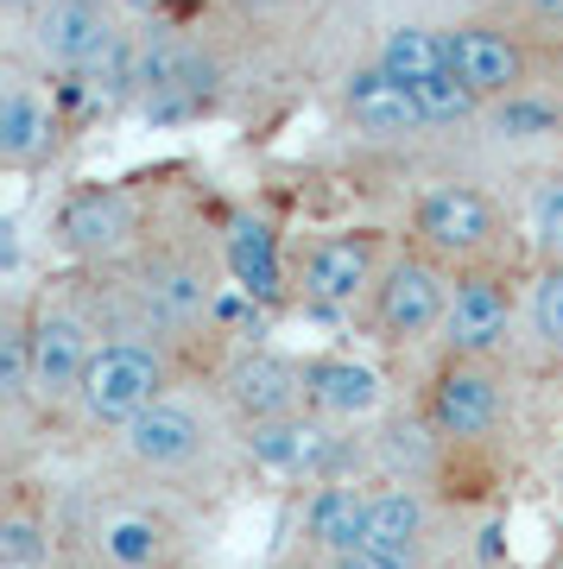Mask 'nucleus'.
Returning <instances> with one entry per match:
<instances>
[{
	"label": "nucleus",
	"mask_w": 563,
	"mask_h": 569,
	"mask_svg": "<svg viewBox=\"0 0 563 569\" xmlns=\"http://www.w3.org/2000/svg\"><path fill=\"white\" fill-rule=\"evenodd\" d=\"M443 519H450V493H443V488H418V481H374L367 545L393 550V557H418V563L437 569Z\"/></svg>",
	"instance_id": "obj_17"
},
{
	"label": "nucleus",
	"mask_w": 563,
	"mask_h": 569,
	"mask_svg": "<svg viewBox=\"0 0 563 569\" xmlns=\"http://www.w3.org/2000/svg\"><path fill=\"white\" fill-rule=\"evenodd\" d=\"M520 7L539 32H563V0H520Z\"/></svg>",
	"instance_id": "obj_29"
},
{
	"label": "nucleus",
	"mask_w": 563,
	"mask_h": 569,
	"mask_svg": "<svg viewBox=\"0 0 563 569\" xmlns=\"http://www.w3.org/2000/svg\"><path fill=\"white\" fill-rule=\"evenodd\" d=\"M418 411L431 418L450 456H487L513 437V367L501 361H463V355H437L418 387Z\"/></svg>",
	"instance_id": "obj_5"
},
{
	"label": "nucleus",
	"mask_w": 563,
	"mask_h": 569,
	"mask_svg": "<svg viewBox=\"0 0 563 569\" xmlns=\"http://www.w3.org/2000/svg\"><path fill=\"white\" fill-rule=\"evenodd\" d=\"M399 241L386 228H329L292 260V298L317 317H362Z\"/></svg>",
	"instance_id": "obj_9"
},
{
	"label": "nucleus",
	"mask_w": 563,
	"mask_h": 569,
	"mask_svg": "<svg viewBox=\"0 0 563 569\" xmlns=\"http://www.w3.org/2000/svg\"><path fill=\"white\" fill-rule=\"evenodd\" d=\"M101 456L115 468V481H127V488L184 500V493L221 488L235 475V462H241V430L228 425V411L216 406V392L178 387L171 399L140 411L121 437H108Z\"/></svg>",
	"instance_id": "obj_1"
},
{
	"label": "nucleus",
	"mask_w": 563,
	"mask_h": 569,
	"mask_svg": "<svg viewBox=\"0 0 563 569\" xmlns=\"http://www.w3.org/2000/svg\"><path fill=\"white\" fill-rule=\"evenodd\" d=\"M58 140H63L58 102L26 77L20 63H7V77H0V164H7L13 178H26V171L51 164Z\"/></svg>",
	"instance_id": "obj_18"
},
{
	"label": "nucleus",
	"mask_w": 563,
	"mask_h": 569,
	"mask_svg": "<svg viewBox=\"0 0 563 569\" xmlns=\"http://www.w3.org/2000/svg\"><path fill=\"white\" fill-rule=\"evenodd\" d=\"M146 241H152V228H146V197L134 183H77V190H63L58 216H51V247L89 272L127 266Z\"/></svg>",
	"instance_id": "obj_10"
},
{
	"label": "nucleus",
	"mask_w": 563,
	"mask_h": 569,
	"mask_svg": "<svg viewBox=\"0 0 563 569\" xmlns=\"http://www.w3.org/2000/svg\"><path fill=\"white\" fill-rule=\"evenodd\" d=\"M520 234L532 260H563V171H539L525 183Z\"/></svg>",
	"instance_id": "obj_26"
},
{
	"label": "nucleus",
	"mask_w": 563,
	"mask_h": 569,
	"mask_svg": "<svg viewBox=\"0 0 563 569\" xmlns=\"http://www.w3.org/2000/svg\"><path fill=\"white\" fill-rule=\"evenodd\" d=\"M367 512H374V475H336V481H310L298 500V538H292V563H323L343 550L367 545Z\"/></svg>",
	"instance_id": "obj_14"
},
{
	"label": "nucleus",
	"mask_w": 563,
	"mask_h": 569,
	"mask_svg": "<svg viewBox=\"0 0 563 569\" xmlns=\"http://www.w3.org/2000/svg\"><path fill=\"white\" fill-rule=\"evenodd\" d=\"M121 272V298H127V323H146L171 336V342H197L221 323L228 305V266H221V241L209 247L203 234H152Z\"/></svg>",
	"instance_id": "obj_3"
},
{
	"label": "nucleus",
	"mask_w": 563,
	"mask_h": 569,
	"mask_svg": "<svg viewBox=\"0 0 563 569\" xmlns=\"http://www.w3.org/2000/svg\"><path fill=\"white\" fill-rule=\"evenodd\" d=\"M525 348V272L506 260L494 266H463L450 284V317H443L437 355H463V361H501Z\"/></svg>",
	"instance_id": "obj_7"
},
{
	"label": "nucleus",
	"mask_w": 563,
	"mask_h": 569,
	"mask_svg": "<svg viewBox=\"0 0 563 569\" xmlns=\"http://www.w3.org/2000/svg\"><path fill=\"white\" fill-rule=\"evenodd\" d=\"M304 411H317L323 425H343V430L381 425L386 411L381 367L362 361V355H343V348L304 355Z\"/></svg>",
	"instance_id": "obj_16"
},
{
	"label": "nucleus",
	"mask_w": 563,
	"mask_h": 569,
	"mask_svg": "<svg viewBox=\"0 0 563 569\" xmlns=\"http://www.w3.org/2000/svg\"><path fill=\"white\" fill-rule=\"evenodd\" d=\"M45 7H51V0H0V13H7V20L20 26V32H26V26H32V20H39Z\"/></svg>",
	"instance_id": "obj_30"
},
{
	"label": "nucleus",
	"mask_w": 563,
	"mask_h": 569,
	"mask_svg": "<svg viewBox=\"0 0 563 569\" xmlns=\"http://www.w3.org/2000/svg\"><path fill=\"white\" fill-rule=\"evenodd\" d=\"M506 234H513L506 209L468 178L424 183L412 197V209H405V241L418 253H431V260H443L450 272L506 260Z\"/></svg>",
	"instance_id": "obj_6"
},
{
	"label": "nucleus",
	"mask_w": 563,
	"mask_h": 569,
	"mask_svg": "<svg viewBox=\"0 0 563 569\" xmlns=\"http://www.w3.org/2000/svg\"><path fill=\"white\" fill-rule=\"evenodd\" d=\"M443 39H450V70L482 96L487 108L506 102V96H520V89H532V44H525V32H506V26L494 20H456L443 26Z\"/></svg>",
	"instance_id": "obj_15"
},
{
	"label": "nucleus",
	"mask_w": 563,
	"mask_h": 569,
	"mask_svg": "<svg viewBox=\"0 0 563 569\" xmlns=\"http://www.w3.org/2000/svg\"><path fill=\"white\" fill-rule=\"evenodd\" d=\"M343 114L362 140H381V146H399V140H418L424 133L418 96H412L399 77H386L381 63H355V70H348Z\"/></svg>",
	"instance_id": "obj_21"
},
{
	"label": "nucleus",
	"mask_w": 563,
	"mask_h": 569,
	"mask_svg": "<svg viewBox=\"0 0 563 569\" xmlns=\"http://www.w3.org/2000/svg\"><path fill=\"white\" fill-rule=\"evenodd\" d=\"M178 387H190L184 342H171V336H159V329H146V323L108 329L89 373H82L77 399H70V411L58 418V437H70V443H108L140 411L171 399Z\"/></svg>",
	"instance_id": "obj_2"
},
{
	"label": "nucleus",
	"mask_w": 563,
	"mask_h": 569,
	"mask_svg": "<svg viewBox=\"0 0 563 569\" xmlns=\"http://www.w3.org/2000/svg\"><path fill=\"white\" fill-rule=\"evenodd\" d=\"M482 121L494 127L501 146H551V140H563V102H551V96H539V89H520V96L494 102Z\"/></svg>",
	"instance_id": "obj_25"
},
{
	"label": "nucleus",
	"mask_w": 563,
	"mask_h": 569,
	"mask_svg": "<svg viewBox=\"0 0 563 569\" xmlns=\"http://www.w3.org/2000/svg\"><path fill=\"white\" fill-rule=\"evenodd\" d=\"M58 569H190V526L178 500L146 488L82 493L63 512V563Z\"/></svg>",
	"instance_id": "obj_4"
},
{
	"label": "nucleus",
	"mask_w": 563,
	"mask_h": 569,
	"mask_svg": "<svg viewBox=\"0 0 563 569\" xmlns=\"http://www.w3.org/2000/svg\"><path fill=\"white\" fill-rule=\"evenodd\" d=\"M418 114H424V127H468V121H482L487 114V102L468 89L456 70H437V77H424L418 89Z\"/></svg>",
	"instance_id": "obj_27"
},
{
	"label": "nucleus",
	"mask_w": 563,
	"mask_h": 569,
	"mask_svg": "<svg viewBox=\"0 0 563 569\" xmlns=\"http://www.w3.org/2000/svg\"><path fill=\"white\" fill-rule=\"evenodd\" d=\"M134 32H127L121 0H51L39 20L26 26V44H32L39 70H58V77H89Z\"/></svg>",
	"instance_id": "obj_13"
},
{
	"label": "nucleus",
	"mask_w": 563,
	"mask_h": 569,
	"mask_svg": "<svg viewBox=\"0 0 563 569\" xmlns=\"http://www.w3.org/2000/svg\"><path fill=\"white\" fill-rule=\"evenodd\" d=\"M209 392L235 430L292 418L304 411V355H285L273 342H228L221 361L209 367Z\"/></svg>",
	"instance_id": "obj_12"
},
{
	"label": "nucleus",
	"mask_w": 563,
	"mask_h": 569,
	"mask_svg": "<svg viewBox=\"0 0 563 569\" xmlns=\"http://www.w3.org/2000/svg\"><path fill=\"white\" fill-rule=\"evenodd\" d=\"M292 569H431V563H418V557H393V550L362 545V550H343V557H323V563H292Z\"/></svg>",
	"instance_id": "obj_28"
},
{
	"label": "nucleus",
	"mask_w": 563,
	"mask_h": 569,
	"mask_svg": "<svg viewBox=\"0 0 563 569\" xmlns=\"http://www.w3.org/2000/svg\"><path fill=\"white\" fill-rule=\"evenodd\" d=\"M58 563H63L58 500L39 481L7 475V493H0V569H58Z\"/></svg>",
	"instance_id": "obj_19"
},
{
	"label": "nucleus",
	"mask_w": 563,
	"mask_h": 569,
	"mask_svg": "<svg viewBox=\"0 0 563 569\" xmlns=\"http://www.w3.org/2000/svg\"><path fill=\"white\" fill-rule=\"evenodd\" d=\"M101 336V305H82V298H63V291H45L32 298V367H39V411L45 430H58V418L70 411L82 373L96 361Z\"/></svg>",
	"instance_id": "obj_11"
},
{
	"label": "nucleus",
	"mask_w": 563,
	"mask_h": 569,
	"mask_svg": "<svg viewBox=\"0 0 563 569\" xmlns=\"http://www.w3.org/2000/svg\"><path fill=\"white\" fill-rule=\"evenodd\" d=\"M544 569H563V531H557V545H551V557H544Z\"/></svg>",
	"instance_id": "obj_31"
},
{
	"label": "nucleus",
	"mask_w": 563,
	"mask_h": 569,
	"mask_svg": "<svg viewBox=\"0 0 563 569\" xmlns=\"http://www.w3.org/2000/svg\"><path fill=\"white\" fill-rule=\"evenodd\" d=\"M221 266H228V284L241 298L273 305V298L292 291V260H285L273 222H260V216H235V222L221 228Z\"/></svg>",
	"instance_id": "obj_22"
},
{
	"label": "nucleus",
	"mask_w": 563,
	"mask_h": 569,
	"mask_svg": "<svg viewBox=\"0 0 563 569\" xmlns=\"http://www.w3.org/2000/svg\"><path fill=\"white\" fill-rule=\"evenodd\" d=\"M374 63H381L386 77H399L405 89H418L424 77H437V70H450V39H443V26L399 20V26H393V32L381 39Z\"/></svg>",
	"instance_id": "obj_24"
},
{
	"label": "nucleus",
	"mask_w": 563,
	"mask_h": 569,
	"mask_svg": "<svg viewBox=\"0 0 563 569\" xmlns=\"http://www.w3.org/2000/svg\"><path fill=\"white\" fill-rule=\"evenodd\" d=\"M450 284L456 272L431 253H418L412 241H399V253L386 260L381 284H374V298L362 305V336H374L381 348L393 355H418L424 342H437L443 336V317H450Z\"/></svg>",
	"instance_id": "obj_8"
},
{
	"label": "nucleus",
	"mask_w": 563,
	"mask_h": 569,
	"mask_svg": "<svg viewBox=\"0 0 563 569\" xmlns=\"http://www.w3.org/2000/svg\"><path fill=\"white\" fill-rule=\"evenodd\" d=\"M525 348L544 367H563V260L525 266Z\"/></svg>",
	"instance_id": "obj_23"
},
{
	"label": "nucleus",
	"mask_w": 563,
	"mask_h": 569,
	"mask_svg": "<svg viewBox=\"0 0 563 569\" xmlns=\"http://www.w3.org/2000/svg\"><path fill=\"white\" fill-rule=\"evenodd\" d=\"M367 468H374V481H418V488H443L450 481V443H443L431 418L418 411V399L405 411H393L374 437H367Z\"/></svg>",
	"instance_id": "obj_20"
}]
</instances>
